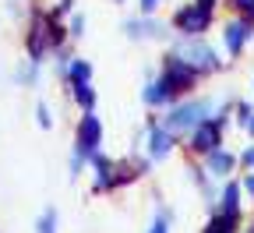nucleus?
Listing matches in <instances>:
<instances>
[{
  "label": "nucleus",
  "mask_w": 254,
  "mask_h": 233,
  "mask_svg": "<svg viewBox=\"0 0 254 233\" xmlns=\"http://www.w3.org/2000/svg\"><path fill=\"white\" fill-rule=\"evenodd\" d=\"M222 99L226 95H212V92H194V95H187V99H180V103H173L170 110H163V117H159V124H163L173 138H187L190 131H194L201 120H208L219 106H222Z\"/></svg>",
  "instance_id": "obj_1"
},
{
  "label": "nucleus",
  "mask_w": 254,
  "mask_h": 233,
  "mask_svg": "<svg viewBox=\"0 0 254 233\" xmlns=\"http://www.w3.org/2000/svg\"><path fill=\"white\" fill-rule=\"evenodd\" d=\"M155 78H159V85L166 88V95L173 99V103H180V99H187V95H194V92H198V85L205 81V78H201L194 68H190L184 57H177L173 50H166V53H163Z\"/></svg>",
  "instance_id": "obj_2"
},
{
  "label": "nucleus",
  "mask_w": 254,
  "mask_h": 233,
  "mask_svg": "<svg viewBox=\"0 0 254 233\" xmlns=\"http://www.w3.org/2000/svg\"><path fill=\"white\" fill-rule=\"evenodd\" d=\"M166 50H173L177 57H184L190 68H194L201 78H212V75H222L230 68V60H222V53L208 43V36H201V39H184V36H173L170 39V46Z\"/></svg>",
  "instance_id": "obj_3"
},
{
  "label": "nucleus",
  "mask_w": 254,
  "mask_h": 233,
  "mask_svg": "<svg viewBox=\"0 0 254 233\" xmlns=\"http://www.w3.org/2000/svg\"><path fill=\"white\" fill-rule=\"evenodd\" d=\"M215 25V14L198 7L194 0H187V4H180L173 14H170V28H173V36H184V39H201L208 36Z\"/></svg>",
  "instance_id": "obj_4"
},
{
  "label": "nucleus",
  "mask_w": 254,
  "mask_h": 233,
  "mask_svg": "<svg viewBox=\"0 0 254 233\" xmlns=\"http://www.w3.org/2000/svg\"><path fill=\"white\" fill-rule=\"evenodd\" d=\"M180 145H184V152H187L190 159H205L208 152H215V149L226 145V127H222L215 117H208V120H201L194 131H190Z\"/></svg>",
  "instance_id": "obj_5"
},
{
  "label": "nucleus",
  "mask_w": 254,
  "mask_h": 233,
  "mask_svg": "<svg viewBox=\"0 0 254 233\" xmlns=\"http://www.w3.org/2000/svg\"><path fill=\"white\" fill-rule=\"evenodd\" d=\"M25 57L32 64H46L50 60V43H46V7H32L25 21Z\"/></svg>",
  "instance_id": "obj_6"
},
{
  "label": "nucleus",
  "mask_w": 254,
  "mask_h": 233,
  "mask_svg": "<svg viewBox=\"0 0 254 233\" xmlns=\"http://www.w3.org/2000/svg\"><path fill=\"white\" fill-rule=\"evenodd\" d=\"M251 43H254V21L251 18L230 14L226 21H222V50H226L230 60H240Z\"/></svg>",
  "instance_id": "obj_7"
},
{
  "label": "nucleus",
  "mask_w": 254,
  "mask_h": 233,
  "mask_svg": "<svg viewBox=\"0 0 254 233\" xmlns=\"http://www.w3.org/2000/svg\"><path fill=\"white\" fill-rule=\"evenodd\" d=\"M99 149H103V120L95 117V110H92V113H81L78 124H74V149H71V152L88 162Z\"/></svg>",
  "instance_id": "obj_8"
},
{
  "label": "nucleus",
  "mask_w": 254,
  "mask_h": 233,
  "mask_svg": "<svg viewBox=\"0 0 254 233\" xmlns=\"http://www.w3.org/2000/svg\"><path fill=\"white\" fill-rule=\"evenodd\" d=\"M170 32V21H159L155 14H134L124 21V36L131 43H166Z\"/></svg>",
  "instance_id": "obj_9"
},
{
  "label": "nucleus",
  "mask_w": 254,
  "mask_h": 233,
  "mask_svg": "<svg viewBox=\"0 0 254 233\" xmlns=\"http://www.w3.org/2000/svg\"><path fill=\"white\" fill-rule=\"evenodd\" d=\"M177 149H180V138H173L170 131L159 124V113H152V117L145 120V155H148L152 162H163V159H170Z\"/></svg>",
  "instance_id": "obj_10"
},
{
  "label": "nucleus",
  "mask_w": 254,
  "mask_h": 233,
  "mask_svg": "<svg viewBox=\"0 0 254 233\" xmlns=\"http://www.w3.org/2000/svg\"><path fill=\"white\" fill-rule=\"evenodd\" d=\"M88 170H92V191L95 194H110L117 191V159L106 155L103 149L88 159Z\"/></svg>",
  "instance_id": "obj_11"
},
{
  "label": "nucleus",
  "mask_w": 254,
  "mask_h": 233,
  "mask_svg": "<svg viewBox=\"0 0 254 233\" xmlns=\"http://www.w3.org/2000/svg\"><path fill=\"white\" fill-rule=\"evenodd\" d=\"M201 166H205V173L212 177V180H230L237 170H240V155L233 152V149H226V145H222V149H215V152H208L205 159H201Z\"/></svg>",
  "instance_id": "obj_12"
},
{
  "label": "nucleus",
  "mask_w": 254,
  "mask_h": 233,
  "mask_svg": "<svg viewBox=\"0 0 254 233\" xmlns=\"http://www.w3.org/2000/svg\"><path fill=\"white\" fill-rule=\"evenodd\" d=\"M219 212H233L240 216L244 212V187H240V177H230L219 184V202H215Z\"/></svg>",
  "instance_id": "obj_13"
},
{
  "label": "nucleus",
  "mask_w": 254,
  "mask_h": 233,
  "mask_svg": "<svg viewBox=\"0 0 254 233\" xmlns=\"http://www.w3.org/2000/svg\"><path fill=\"white\" fill-rule=\"evenodd\" d=\"M141 103H145L148 110H170V106H173V99L166 95L163 85H159L155 71H148V78H145V85H141Z\"/></svg>",
  "instance_id": "obj_14"
},
{
  "label": "nucleus",
  "mask_w": 254,
  "mask_h": 233,
  "mask_svg": "<svg viewBox=\"0 0 254 233\" xmlns=\"http://www.w3.org/2000/svg\"><path fill=\"white\" fill-rule=\"evenodd\" d=\"M67 92H71L74 106H78L81 113H92V110H95V103H99V92L92 88V81H85V85H71Z\"/></svg>",
  "instance_id": "obj_15"
},
{
  "label": "nucleus",
  "mask_w": 254,
  "mask_h": 233,
  "mask_svg": "<svg viewBox=\"0 0 254 233\" xmlns=\"http://www.w3.org/2000/svg\"><path fill=\"white\" fill-rule=\"evenodd\" d=\"M85 81H92V64L85 57H71V68H67V78H64V88L85 85Z\"/></svg>",
  "instance_id": "obj_16"
},
{
  "label": "nucleus",
  "mask_w": 254,
  "mask_h": 233,
  "mask_svg": "<svg viewBox=\"0 0 254 233\" xmlns=\"http://www.w3.org/2000/svg\"><path fill=\"white\" fill-rule=\"evenodd\" d=\"M173 219H177V212H173L166 202H155V216H152V223H148L145 233H170Z\"/></svg>",
  "instance_id": "obj_17"
},
{
  "label": "nucleus",
  "mask_w": 254,
  "mask_h": 233,
  "mask_svg": "<svg viewBox=\"0 0 254 233\" xmlns=\"http://www.w3.org/2000/svg\"><path fill=\"white\" fill-rule=\"evenodd\" d=\"M39 78H43V64H32V60L25 57V60L18 64V81H21L25 88H36Z\"/></svg>",
  "instance_id": "obj_18"
},
{
  "label": "nucleus",
  "mask_w": 254,
  "mask_h": 233,
  "mask_svg": "<svg viewBox=\"0 0 254 233\" xmlns=\"http://www.w3.org/2000/svg\"><path fill=\"white\" fill-rule=\"evenodd\" d=\"M57 230H60V212L53 205H46L36 219V233H57Z\"/></svg>",
  "instance_id": "obj_19"
},
{
  "label": "nucleus",
  "mask_w": 254,
  "mask_h": 233,
  "mask_svg": "<svg viewBox=\"0 0 254 233\" xmlns=\"http://www.w3.org/2000/svg\"><path fill=\"white\" fill-rule=\"evenodd\" d=\"M251 117H254V103H251V99H237V103H233V124L240 131H247Z\"/></svg>",
  "instance_id": "obj_20"
},
{
  "label": "nucleus",
  "mask_w": 254,
  "mask_h": 233,
  "mask_svg": "<svg viewBox=\"0 0 254 233\" xmlns=\"http://www.w3.org/2000/svg\"><path fill=\"white\" fill-rule=\"evenodd\" d=\"M222 7H230V14H240V18L254 21V0H222Z\"/></svg>",
  "instance_id": "obj_21"
},
{
  "label": "nucleus",
  "mask_w": 254,
  "mask_h": 233,
  "mask_svg": "<svg viewBox=\"0 0 254 233\" xmlns=\"http://www.w3.org/2000/svg\"><path fill=\"white\" fill-rule=\"evenodd\" d=\"M85 25H88V21H85V14H81V11H74V14L67 18V39H71V43L85 36Z\"/></svg>",
  "instance_id": "obj_22"
},
{
  "label": "nucleus",
  "mask_w": 254,
  "mask_h": 233,
  "mask_svg": "<svg viewBox=\"0 0 254 233\" xmlns=\"http://www.w3.org/2000/svg\"><path fill=\"white\" fill-rule=\"evenodd\" d=\"M36 124H39L43 131H50V127H53V110H50V103H43V99L36 103Z\"/></svg>",
  "instance_id": "obj_23"
},
{
  "label": "nucleus",
  "mask_w": 254,
  "mask_h": 233,
  "mask_svg": "<svg viewBox=\"0 0 254 233\" xmlns=\"http://www.w3.org/2000/svg\"><path fill=\"white\" fill-rule=\"evenodd\" d=\"M237 155H240V170L244 173H254V142L244 145V152H237Z\"/></svg>",
  "instance_id": "obj_24"
},
{
  "label": "nucleus",
  "mask_w": 254,
  "mask_h": 233,
  "mask_svg": "<svg viewBox=\"0 0 254 233\" xmlns=\"http://www.w3.org/2000/svg\"><path fill=\"white\" fill-rule=\"evenodd\" d=\"M163 7V0H138V14H155Z\"/></svg>",
  "instance_id": "obj_25"
},
{
  "label": "nucleus",
  "mask_w": 254,
  "mask_h": 233,
  "mask_svg": "<svg viewBox=\"0 0 254 233\" xmlns=\"http://www.w3.org/2000/svg\"><path fill=\"white\" fill-rule=\"evenodd\" d=\"M240 187H244V198H247V202H254V173H244V177H240Z\"/></svg>",
  "instance_id": "obj_26"
},
{
  "label": "nucleus",
  "mask_w": 254,
  "mask_h": 233,
  "mask_svg": "<svg viewBox=\"0 0 254 233\" xmlns=\"http://www.w3.org/2000/svg\"><path fill=\"white\" fill-rule=\"evenodd\" d=\"M194 4H198V7H205V11H212V14H215V11H219V7H222V0H194Z\"/></svg>",
  "instance_id": "obj_27"
},
{
  "label": "nucleus",
  "mask_w": 254,
  "mask_h": 233,
  "mask_svg": "<svg viewBox=\"0 0 254 233\" xmlns=\"http://www.w3.org/2000/svg\"><path fill=\"white\" fill-rule=\"evenodd\" d=\"M240 233H254V212L247 216V223H244V230H240Z\"/></svg>",
  "instance_id": "obj_28"
},
{
  "label": "nucleus",
  "mask_w": 254,
  "mask_h": 233,
  "mask_svg": "<svg viewBox=\"0 0 254 233\" xmlns=\"http://www.w3.org/2000/svg\"><path fill=\"white\" fill-rule=\"evenodd\" d=\"M247 138L254 142V117H251V124H247Z\"/></svg>",
  "instance_id": "obj_29"
},
{
  "label": "nucleus",
  "mask_w": 254,
  "mask_h": 233,
  "mask_svg": "<svg viewBox=\"0 0 254 233\" xmlns=\"http://www.w3.org/2000/svg\"><path fill=\"white\" fill-rule=\"evenodd\" d=\"M113 4H127V0H113Z\"/></svg>",
  "instance_id": "obj_30"
},
{
  "label": "nucleus",
  "mask_w": 254,
  "mask_h": 233,
  "mask_svg": "<svg viewBox=\"0 0 254 233\" xmlns=\"http://www.w3.org/2000/svg\"><path fill=\"white\" fill-rule=\"evenodd\" d=\"M251 88H254V78H251Z\"/></svg>",
  "instance_id": "obj_31"
}]
</instances>
